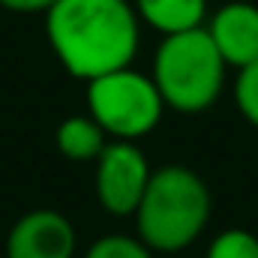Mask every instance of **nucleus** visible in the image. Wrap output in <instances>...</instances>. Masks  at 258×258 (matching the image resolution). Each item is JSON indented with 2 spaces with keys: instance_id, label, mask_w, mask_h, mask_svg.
Listing matches in <instances>:
<instances>
[{
  "instance_id": "20e7f679",
  "label": "nucleus",
  "mask_w": 258,
  "mask_h": 258,
  "mask_svg": "<svg viewBox=\"0 0 258 258\" xmlns=\"http://www.w3.org/2000/svg\"><path fill=\"white\" fill-rule=\"evenodd\" d=\"M87 114L114 141H141L165 117V99L150 78L135 66H123L87 81Z\"/></svg>"
},
{
  "instance_id": "423d86ee",
  "label": "nucleus",
  "mask_w": 258,
  "mask_h": 258,
  "mask_svg": "<svg viewBox=\"0 0 258 258\" xmlns=\"http://www.w3.org/2000/svg\"><path fill=\"white\" fill-rule=\"evenodd\" d=\"M78 231L72 219L54 207H33L21 213L6 231V258H75Z\"/></svg>"
},
{
  "instance_id": "6e6552de",
  "label": "nucleus",
  "mask_w": 258,
  "mask_h": 258,
  "mask_svg": "<svg viewBox=\"0 0 258 258\" xmlns=\"http://www.w3.org/2000/svg\"><path fill=\"white\" fill-rule=\"evenodd\" d=\"M132 6L141 24L156 30L159 36L204 27L210 15L207 0H132Z\"/></svg>"
},
{
  "instance_id": "f257e3e1",
  "label": "nucleus",
  "mask_w": 258,
  "mask_h": 258,
  "mask_svg": "<svg viewBox=\"0 0 258 258\" xmlns=\"http://www.w3.org/2000/svg\"><path fill=\"white\" fill-rule=\"evenodd\" d=\"M141 27L132 0H57L45 12L51 54L84 84L135 63Z\"/></svg>"
},
{
  "instance_id": "7ed1b4c3",
  "label": "nucleus",
  "mask_w": 258,
  "mask_h": 258,
  "mask_svg": "<svg viewBox=\"0 0 258 258\" xmlns=\"http://www.w3.org/2000/svg\"><path fill=\"white\" fill-rule=\"evenodd\" d=\"M225 75L228 63L213 45L207 27L162 36L150 63V78L156 81L165 108L177 114H201L213 108L225 90Z\"/></svg>"
},
{
  "instance_id": "1a4fd4ad",
  "label": "nucleus",
  "mask_w": 258,
  "mask_h": 258,
  "mask_svg": "<svg viewBox=\"0 0 258 258\" xmlns=\"http://www.w3.org/2000/svg\"><path fill=\"white\" fill-rule=\"evenodd\" d=\"M108 132L99 126L87 111L69 114L54 129V147L69 162H96L99 153L108 147Z\"/></svg>"
},
{
  "instance_id": "9d476101",
  "label": "nucleus",
  "mask_w": 258,
  "mask_h": 258,
  "mask_svg": "<svg viewBox=\"0 0 258 258\" xmlns=\"http://www.w3.org/2000/svg\"><path fill=\"white\" fill-rule=\"evenodd\" d=\"M81 258H159L138 234H123V231H111L96 237Z\"/></svg>"
},
{
  "instance_id": "9b49d317",
  "label": "nucleus",
  "mask_w": 258,
  "mask_h": 258,
  "mask_svg": "<svg viewBox=\"0 0 258 258\" xmlns=\"http://www.w3.org/2000/svg\"><path fill=\"white\" fill-rule=\"evenodd\" d=\"M204 258H258V234L249 228H222L210 237Z\"/></svg>"
},
{
  "instance_id": "f8f14e48",
  "label": "nucleus",
  "mask_w": 258,
  "mask_h": 258,
  "mask_svg": "<svg viewBox=\"0 0 258 258\" xmlns=\"http://www.w3.org/2000/svg\"><path fill=\"white\" fill-rule=\"evenodd\" d=\"M234 105L240 111V117L258 129V60L243 69H237V78H234Z\"/></svg>"
},
{
  "instance_id": "ddd939ff",
  "label": "nucleus",
  "mask_w": 258,
  "mask_h": 258,
  "mask_svg": "<svg viewBox=\"0 0 258 258\" xmlns=\"http://www.w3.org/2000/svg\"><path fill=\"white\" fill-rule=\"evenodd\" d=\"M54 3L57 0H0V9L12 15H45Z\"/></svg>"
},
{
  "instance_id": "39448f33",
  "label": "nucleus",
  "mask_w": 258,
  "mask_h": 258,
  "mask_svg": "<svg viewBox=\"0 0 258 258\" xmlns=\"http://www.w3.org/2000/svg\"><path fill=\"white\" fill-rule=\"evenodd\" d=\"M153 165L138 141H108V147L93 162V192L108 216H135L147 192Z\"/></svg>"
},
{
  "instance_id": "f03ea898",
  "label": "nucleus",
  "mask_w": 258,
  "mask_h": 258,
  "mask_svg": "<svg viewBox=\"0 0 258 258\" xmlns=\"http://www.w3.org/2000/svg\"><path fill=\"white\" fill-rule=\"evenodd\" d=\"M213 216V195L204 177L180 162L153 168L135 210V234L156 255H177L198 243Z\"/></svg>"
},
{
  "instance_id": "0eeeda50",
  "label": "nucleus",
  "mask_w": 258,
  "mask_h": 258,
  "mask_svg": "<svg viewBox=\"0 0 258 258\" xmlns=\"http://www.w3.org/2000/svg\"><path fill=\"white\" fill-rule=\"evenodd\" d=\"M204 27L228 69H243L258 60V3L228 0L207 15Z\"/></svg>"
}]
</instances>
